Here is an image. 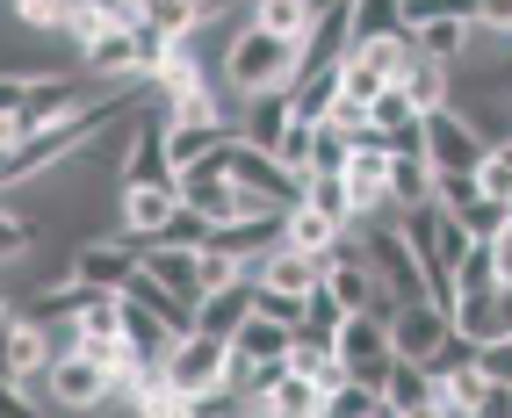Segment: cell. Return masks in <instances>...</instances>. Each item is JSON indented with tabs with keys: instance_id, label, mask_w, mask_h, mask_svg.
<instances>
[{
	"instance_id": "obj_1",
	"label": "cell",
	"mask_w": 512,
	"mask_h": 418,
	"mask_svg": "<svg viewBox=\"0 0 512 418\" xmlns=\"http://www.w3.org/2000/svg\"><path fill=\"white\" fill-rule=\"evenodd\" d=\"M296 73H303V44L267 37L253 15H238V22H231V37H224V51H217V80H224V94L253 101V94L289 87Z\"/></svg>"
},
{
	"instance_id": "obj_2",
	"label": "cell",
	"mask_w": 512,
	"mask_h": 418,
	"mask_svg": "<svg viewBox=\"0 0 512 418\" xmlns=\"http://www.w3.org/2000/svg\"><path fill=\"white\" fill-rule=\"evenodd\" d=\"M397 231H404V246H412V260L426 267V289L433 282H448L455 260L469 253V231L448 202H412V209H397Z\"/></svg>"
},
{
	"instance_id": "obj_3",
	"label": "cell",
	"mask_w": 512,
	"mask_h": 418,
	"mask_svg": "<svg viewBox=\"0 0 512 418\" xmlns=\"http://www.w3.org/2000/svg\"><path fill=\"white\" fill-rule=\"evenodd\" d=\"M361 260H368V274H375V282H383L397 303H433L426 267L412 260V246H404V231H397V224L368 217V224H361Z\"/></svg>"
},
{
	"instance_id": "obj_4",
	"label": "cell",
	"mask_w": 512,
	"mask_h": 418,
	"mask_svg": "<svg viewBox=\"0 0 512 418\" xmlns=\"http://www.w3.org/2000/svg\"><path fill=\"white\" fill-rule=\"evenodd\" d=\"M116 188H174V152H166V116H138L116 137Z\"/></svg>"
},
{
	"instance_id": "obj_5",
	"label": "cell",
	"mask_w": 512,
	"mask_h": 418,
	"mask_svg": "<svg viewBox=\"0 0 512 418\" xmlns=\"http://www.w3.org/2000/svg\"><path fill=\"white\" fill-rule=\"evenodd\" d=\"M332 354H339V368H347V382H361V390H383V382H390V368H397L390 325L375 318V310H354V318L339 325Z\"/></svg>"
},
{
	"instance_id": "obj_6",
	"label": "cell",
	"mask_w": 512,
	"mask_h": 418,
	"mask_svg": "<svg viewBox=\"0 0 512 418\" xmlns=\"http://www.w3.org/2000/svg\"><path fill=\"white\" fill-rule=\"evenodd\" d=\"M101 87L87 80V73H37L29 80V101H22V137H44V130H65V123H80L87 116V101H94Z\"/></svg>"
},
{
	"instance_id": "obj_7",
	"label": "cell",
	"mask_w": 512,
	"mask_h": 418,
	"mask_svg": "<svg viewBox=\"0 0 512 418\" xmlns=\"http://www.w3.org/2000/svg\"><path fill=\"white\" fill-rule=\"evenodd\" d=\"M166 382H174L181 397H210V390H224L231 382V339H217V332H181L174 339V354H166V368H159Z\"/></svg>"
},
{
	"instance_id": "obj_8",
	"label": "cell",
	"mask_w": 512,
	"mask_h": 418,
	"mask_svg": "<svg viewBox=\"0 0 512 418\" xmlns=\"http://www.w3.org/2000/svg\"><path fill=\"white\" fill-rule=\"evenodd\" d=\"M484 152H491V137L469 123V109H455V101L426 109V166L433 173H476Z\"/></svg>"
},
{
	"instance_id": "obj_9",
	"label": "cell",
	"mask_w": 512,
	"mask_h": 418,
	"mask_svg": "<svg viewBox=\"0 0 512 418\" xmlns=\"http://www.w3.org/2000/svg\"><path fill=\"white\" fill-rule=\"evenodd\" d=\"M138 267H145V238H130V231L80 238V246H73V282L80 289H101V296H116Z\"/></svg>"
},
{
	"instance_id": "obj_10",
	"label": "cell",
	"mask_w": 512,
	"mask_h": 418,
	"mask_svg": "<svg viewBox=\"0 0 512 418\" xmlns=\"http://www.w3.org/2000/svg\"><path fill=\"white\" fill-rule=\"evenodd\" d=\"M44 390H51L58 411H87V418H94V411L116 404V375L101 368L94 354H58L51 375H44Z\"/></svg>"
},
{
	"instance_id": "obj_11",
	"label": "cell",
	"mask_w": 512,
	"mask_h": 418,
	"mask_svg": "<svg viewBox=\"0 0 512 418\" xmlns=\"http://www.w3.org/2000/svg\"><path fill=\"white\" fill-rule=\"evenodd\" d=\"M51 361H58V354H51L44 325H29L22 310H15V318L0 325V382H22V390H29V382L51 375Z\"/></svg>"
},
{
	"instance_id": "obj_12",
	"label": "cell",
	"mask_w": 512,
	"mask_h": 418,
	"mask_svg": "<svg viewBox=\"0 0 512 418\" xmlns=\"http://www.w3.org/2000/svg\"><path fill=\"white\" fill-rule=\"evenodd\" d=\"M94 87H123V80H145V58H138V29H101V37L73 58Z\"/></svg>"
},
{
	"instance_id": "obj_13",
	"label": "cell",
	"mask_w": 512,
	"mask_h": 418,
	"mask_svg": "<svg viewBox=\"0 0 512 418\" xmlns=\"http://www.w3.org/2000/svg\"><path fill=\"white\" fill-rule=\"evenodd\" d=\"M347 202H354V224L390 209V145H361L347 159Z\"/></svg>"
},
{
	"instance_id": "obj_14",
	"label": "cell",
	"mask_w": 512,
	"mask_h": 418,
	"mask_svg": "<svg viewBox=\"0 0 512 418\" xmlns=\"http://www.w3.org/2000/svg\"><path fill=\"white\" fill-rule=\"evenodd\" d=\"M455 332L448 310H433V303H397V318H390V346H397V361H433V346Z\"/></svg>"
},
{
	"instance_id": "obj_15",
	"label": "cell",
	"mask_w": 512,
	"mask_h": 418,
	"mask_svg": "<svg viewBox=\"0 0 512 418\" xmlns=\"http://www.w3.org/2000/svg\"><path fill=\"white\" fill-rule=\"evenodd\" d=\"M332 260H339V253H332ZM332 260H318V253H296V246H275L267 260H253L246 274H253L260 289H289V296H311V289L325 282V274H332Z\"/></svg>"
},
{
	"instance_id": "obj_16",
	"label": "cell",
	"mask_w": 512,
	"mask_h": 418,
	"mask_svg": "<svg viewBox=\"0 0 512 418\" xmlns=\"http://www.w3.org/2000/svg\"><path fill=\"white\" fill-rule=\"evenodd\" d=\"M412 109L426 116V109H440V101H455V65H440V58H426L419 44L404 51V65H397V80H390Z\"/></svg>"
},
{
	"instance_id": "obj_17",
	"label": "cell",
	"mask_w": 512,
	"mask_h": 418,
	"mask_svg": "<svg viewBox=\"0 0 512 418\" xmlns=\"http://www.w3.org/2000/svg\"><path fill=\"white\" fill-rule=\"evenodd\" d=\"M238 137L246 145H260V152H275L282 137H289V123H296V101H289V87H275V94H253V101H238Z\"/></svg>"
},
{
	"instance_id": "obj_18",
	"label": "cell",
	"mask_w": 512,
	"mask_h": 418,
	"mask_svg": "<svg viewBox=\"0 0 512 418\" xmlns=\"http://www.w3.org/2000/svg\"><path fill=\"white\" fill-rule=\"evenodd\" d=\"M354 231H339L325 209H311V202H289L282 209V246H296V253H318V260H332L339 246H347Z\"/></svg>"
},
{
	"instance_id": "obj_19",
	"label": "cell",
	"mask_w": 512,
	"mask_h": 418,
	"mask_svg": "<svg viewBox=\"0 0 512 418\" xmlns=\"http://www.w3.org/2000/svg\"><path fill=\"white\" fill-rule=\"evenodd\" d=\"M174 188H116V231H130V238H159V224L174 217Z\"/></svg>"
},
{
	"instance_id": "obj_20",
	"label": "cell",
	"mask_w": 512,
	"mask_h": 418,
	"mask_svg": "<svg viewBox=\"0 0 512 418\" xmlns=\"http://www.w3.org/2000/svg\"><path fill=\"white\" fill-rule=\"evenodd\" d=\"M289 332H296V325H275V318H260V310H253V318L231 332V361H253V368H282V361H289Z\"/></svg>"
},
{
	"instance_id": "obj_21",
	"label": "cell",
	"mask_w": 512,
	"mask_h": 418,
	"mask_svg": "<svg viewBox=\"0 0 512 418\" xmlns=\"http://www.w3.org/2000/svg\"><path fill=\"white\" fill-rule=\"evenodd\" d=\"M246 318H253V274H238L231 289H210V296L195 303V325H202V332H217V339H231Z\"/></svg>"
},
{
	"instance_id": "obj_22",
	"label": "cell",
	"mask_w": 512,
	"mask_h": 418,
	"mask_svg": "<svg viewBox=\"0 0 512 418\" xmlns=\"http://www.w3.org/2000/svg\"><path fill=\"white\" fill-rule=\"evenodd\" d=\"M231 137H238V123H181V116H166V152H174V173L195 166V159H210V152H224Z\"/></svg>"
},
{
	"instance_id": "obj_23",
	"label": "cell",
	"mask_w": 512,
	"mask_h": 418,
	"mask_svg": "<svg viewBox=\"0 0 512 418\" xmlns=\"http://www.w3.org/2000/svg\"><path fill=\"white\" fill-rule=\"evenodd\" d=\"M145 274H159L188 310L202 303V253H188V246H145Z\"/></svg>"
},
{
	"instance_id": "obj_24",
	"label": "cell",
	"mask_w": 512,
	"mask_h": 418,
	"mask_svg": "<svg viewBox=\"0 0 512 418\" xmlns=\"http://www.w3.org/2000/svg\"><path fill=\"white\" fill-rule=\"evenodd\" d=\"M289 101H296L303 123H325L332 101H339V65H303V73L289 80Z\"/></svg>"
},
{
	"instance_id": "obj_25",
	"label": "cell",
	"mask_w": 512,
	"mask_h": 418,
	"mask_svg": "<svg viewBox=\"0 0 512 418\" xmlns=\"http://www.w3.org/2000/svg\"><path fill=\"white\" fill-rule=\"evenodd\" d=\"M347 51H354V15L347 8H325L311 22V37H303V65H339Z\"/></svg>"
},
{
	"instance_id": "obj_26",
	"label": "cell",
	"mask_w": 512,
	"mask_h": 418,
	"mask_svg": "<svg viewBox=\"0 0 512 418\" xmlns=\"http://www.w3.org/2000/svg\"><path fill=\"white\" fill-rule=\"evenodd\" d=\"M412 44H419L426 58H440V65H462L469 44H476V22H462V15H433L426 29H412Z\"/></svg>"
},
{
	"instance_id": "obj_27",
	"label": "cell",
	"mask_w": 512,
	"mask_h": 418,
	"mask_svg": "<svg viewBox=\"0 0 512 418\" xmlns=\"http://www.w3.org/2000/svg\"><path fill=\"white\" fill-rule=\"evenodd\" d=\"M347 15H354V44L412 37V29H404V0H347Z\"/></svg>"
},
{
	"instance_id": "obj_28",
	"label": "cell",
	"mask_w": 512,
	"mask_h": 418,
	"mask_svg": "<svg viewBox=\"0 0 512 418\" xmlns=\"http://www.w3.org/2000/svg\"><path fill=\"white\" fill-rule=\"evenodd\" d=\"M246 15L267 29V37H289V44H303V37H311V22H318L311 0H253Z\"/></svg>"
},
{
	"instance_id": "obj_29",
	"label": "cell",
	"mask_w": 512,
	"mask_h": 418,
	"mask_svg": "<svg viewBox=\"0 0 512 418\" xmlns=\"http://www.w3.org/2000/svg\"><path fill=\"white\" fill-rule=\"evenodd\" d=\"M491 246H498V238H469V253H462L455 274H448L455 296H491V289H498V260H491Z\"/></svg>"
},
{
	"instance_id": "obj_30",
	"label": "cell",
	"mask_w": 512,
	"mask_h": 418,
	"mask_svg": "<svg viewBox=\"0 0 512 418\" xmlns=\"http://www.w3.org/2000/svg\"><path fill=\"white\" fill-rule=\"evenodd\" d=\"M44 246V224L29 217V209H15V202H0V267H15V260H29Z\"/></svg>"
},
{
	"instance_id": "obj_31",
	"label": "cell",
	"mask_w": 512,
	"mask_h": 418,
	"mask_svg": "<svg viewBox=\"0 0 512 418\" xmlns=\"http://www.w3.org/2000/svg\"><path fill=\"white\" fill-rule=\"evenodd\" d=\"M260 404H275L282 418H303V411H325V390H318L311 375H296V368H282L275 382H267V397H260Z\"/></svg>"
},
{
	"instance_id": "obj_32",
	"label": "cell",
	"mask_w": 512,
	"mask_h": 418,
	"mask_svg": "<svg viewBox=\"0 0 512 418\" xmlns=\"http://www.w3.org/2000/svg\"><path fill=\"white\" fill-rule=\"evenodd\" d=\"M383 397L397 404V418H404V411H419V404H440L426 361H397V368H390V382H383Z\"/></svg>"
},
{
	"instance_id": "obj_33",
	"label": "cell",
	"mask_w": 512,
	"mask_h": 418,
	"mask_svg": "<svg viewBox=\"0 0 512 418\" xmlns=\"http://www.w3.org/2000/svg\"><path fill=\"white\" fill-rule=\"evenodd\" d=\"M303 202L325 209L339 231H354V202H347V173H303Z\"/></svg>"
},
{
	"instance_id": "obj_34",
	"label": "cell",
	"mask_w": 512,
	"mask_h": 418,
	"mask_svg": "<svg viewBox=\"0 0 512 418\" xmlns=\"http://www.w3.org/2000/svg\"><path fill=\"white\" fill-rule=\"evenodd\" d=\"M433 390H440V404H448V411H476V404H484V390H491V375L476 368V361H462V368H448V375H433Z\"/></svg>"
},
{
	"instance_id": "obj_35",
	"label": "cell",
	"mask_w": 512,
	"mask_h": 418,
	"mask_svg": "<svg viewBox=\"0 0 512 418\" xmlns=\"http://www.w3.org/2000/svg\"><path fill=\"white\" fill-rule=\"evenodd\" d=\"M123 339V296H87L80 310V346H116Z\"/></svg>"
},
{
	"instance_id": "obj_36",
	"label": "cell",
	"mask_w": 512,
	"mask_h": 418,
	"mask_svg": "<svg viewBox=\"0 0 512 418\" xmlns=\"http://www.w3.org/2000/svg\"><path fill=\"white\" fill-rule=\"evenodd\" d=\"M210 217H202V209H188V202H174V217H166L159 224V238H152V246H188V253H202V246H210Z\"/></svg>"
},
{
	"instance_id": "obj_37",
	"label": "cell",
	"mask_w": 512,
	"mask_h": 418,
	"mask_svg": "<svg viewBox=\"0 0 512 418\" xmlns=\"http://www.w3.org/2000/svg\"><path fill=\"white\" fill-rule=\"evenodd\" d=\"M433 202V166L426 159H390V209Z\"/></svg>"
},
{
	"instance_id": "obj_38",
	"label": "cell",
	"mask_w": 512,
	"mask_h": 418,
	"mask_svg": "<svg viewBox=\"0 0 512 418\" xmlns=\"http://www.w3.org/2000/svg\"><path fill=\"white\" fill-rule=\"evenodd\" d=\"M455 217H462V231H469V238H505V202H491L484 188H476V195L455 209Z\"/></svg>"
},
{
	"instance_id": "obj_39",
	"label": "cell",
	"mask_w": 512,
	"mask_h": 418,
	"mask_svg": "<svg viewBox=\"0 0 512 418\" xmlns=\"http://www.w3.org/2000/svg\"><path fill=\"white\" fill-rule=\"evenodd\" d=\"M347 159H354V137H347V130H332V123H318V145H311V173H347Z\"/></svg>"
},
{
	"instance_id": "obj_40",
	"label": "cell",
	"mask_w": 512,
	"mask_h": 418,
	"mask_svg": "<svg viewBox=\"0 0 512 418\" xmlns=\"http://www.w3.org/2000/svg\"><path fill=\"white\" fill-rule=\"evenodd\" d=\"M80 0H8V15L22 29H65V15H73Z\"/></svg>"
},
{
	"instance_id": "obj_41",
	"label": "cell",
	"mask_w": 512,
	"mask_h": 418,
	"mask_svg": "<svg viewBox=\"0 0 512 418\" xmlns=\"http://www.w3.org/2000/svg\"><path fill=\"white\" fill-rule=\"evenodd\" d=\"M303 325H311V332H325V339H339V325H347V310H339V296L318 282L311 296H303Z\"/></svg>"
},
{
	"instance_id": "obj_42",
	"label": "cell",
	"mask_w": 512,
	"mask_h": 418,
	"mask_svg": "<svg viewBox=\"0 0 512 418\" xmlns=\"http://www.w3.org/2000/svg\"><path fill=\"white\" fill-rule=\"evenodd\" d=\"M311 145H318V123H289V137H282V145H275V159L289 166V173H311Z\"/></svg>"
},
{
	"instance_id": "obj_43",
	"label": "cell",
	"mask_w": 512,
	"mask_h": 418,
	"mask_svg": "<svg viewBox=\"0 0 512 418\" xmlns=\"http://www.w3.org/2000/svg\"><path fill=\"white\" fill-rule=\"evenodd\" d=\"M253 310H260V318H275V325H303V296H289V289H260L253 282Z\"/></svg>"
},
{
	"instance_id": "obj_44",
	"label": "cell",
	"mask_w": 512,
	"mask_h": 418,
	"mask_svg": "<svg viewBox=\"0 0 512 418\" xmlns=\"http://www.w3.org/2000/svg\"><path fill=\"white\" fill-rule=\"evenodd\" d=\"M476 368H484L491 382H512V332H505V339H484V346H476Z\"/></svg>"
},
{
	"instance_id": "obj_45",
	"label": "cell",
	"mask_w": 512,
	"mask_h": 418,
	"mask_svg": "<svg viewBox=\"0 0 512 418\" xmlns=\"http://www.w3.org/2000/svg\"><path fill=\"white\" fill-rule=\"evenodd\" d=\"M368 116H375V130H397V123H412L419 109H412V101H404L397 87H383V94H375V109H368Z\"/></svg>"
},
{
	"instance_id": "obj_46",
	"label": "cell",
	"mask_w": 512,
	"mask_h": 418,
	"mask_svg": "<svg viewBox=\"0 0 512 418\" xmlns=\"http://www.w3.org/2000/svg\"><path fill=\"white\" fill-rule=\"evenodd\" d=\"M246 411V397H231V390H210V397H188L181 418H238Z\"/></svg>"
},
{
	"instance_id": "obj_47",
	"label": "cell",
	"mask_w": 512,
	"mask_h": 418,
	"mask_svg": "<svg viewBox=\"0 0 512 418\" xmlns=\"http://www.w3.org/2000/svg\"><path fill=\"white\" fill-rule=\"evenodd\" d=\"M491 29L512 37V0H476V37H491Z\"/></svg>"
},
{
	"instance_id": "obj_48",
	"label": "cell",
	"mask_w": 512,
	"mask_h": 418,
	"mask_svg": "<svg viewBox=\"0 0 512 418\" xmlns=\"http://www.w3.org/2000/svg\"><path fill=\"white\" fill-rule=\"evenodd\" d=\"M0 418H44V411L29 404V390H22V382H0Z\"/></svg>"
},
{
	"instance_id": "obj_49",
	"label": "cell",
	"mask_w": 512,
	"mask_h": 418,
	"mask_svg": "<svg viewBox=\"0 0 512 418\" xmlns=\"http://www.w3.org/2000/svg\"><path fill=\"white\" fill-rule=\"evenodd\" d=\"M29 101V73H0V116H22Z\"/></svg>"
},
{
	"instance_id": "obj_50",
	"label": "cell",
	"mask_w": 512,
	"mask_h": 418,
	"mask_svg": "<svg viewBox=\"0 0 512 418\" xmlns=\"http://www.w3.org/2000/svg\"><path fill=\"white\" fill-rule=\"evenodd\" d=\"M195 15H202V29H217V22H238V15H246V0H195Z\"/></svg>"
},
{
	"instance_id": "obj_51",
	"label": "cell",
	"mask_w": 512,
	"mask_h": 418,
	"mask_svg": "<svg viewBox=\"0 0 512 418\" xmlns=\"http://www.w3.org/2000/svg\"><path fill=\"white\" fill-rule=\"evenodd\" d=\"M469 418H512V382H491V390H484V404H476Z\"/></svg>"
},
{
	"instance_id": "obj_52",
	"label": "cell",
	"mask_w": 512,
	"mask_h": 418,
	"mask_svg": "<svg viewBox=\"0 0 512 418\" xmlns=\"http://www.w3.org/2000/svg\"><path fill=\"white\" fill-rule=\"evenodd\" d=\"M491 260H498V289H512V231L491 246Z\"/></svg>"
},
{
	"instance_id": "obj_53",
	"label": "cell",
	"mask_w": 512,
	"mask_h": 418,
	"mask_svg": "<svg viewBox=\"0 0 512 418\" xmlns=\"http://www.w3.org/2000/svg\"><path fill=\"white\" fill-rule=\"evenodd\" d=\"M15 145H22V123H15V116H0V159H8Z\"/></svg>"
},
{
	"instance_id": "obj_54",
	"label": "cell",
	"mask_w": 512,
	"mask_h": 418,
	"mask_svg": "<svg viewBox=\"0 0 512 418\" xmlns=\"http://www.w3.org/2000/svg\"><path fill=\"white\" fill-rule=\"evenodd\" d=\"M404 418H448V404H419V411H404Z\"/></svg>"
},
{
	"instance_id": "obj_55",
	"label": "cell",
	"mask_w": 512,
	"mask_h": 418,
	"mask_svg": "<svg viewBox=\"0 0 512 418\" xmlns=\"http://www.w3.org/2000/svg\"><path fill=\"white\" fill-rule=\"evenodd\" d=\"M238 418H282L275 404H246V411H238Z\"/></svg>"
},
{
	"instance_id": "obj_56",
	"label": "cell",
	"mask_w": 512,
	"mask_h": 418,
	"mask_svg": "<svg viewBox=\"0 0 512 418\" xmlns=\"http://www.w3.org/2000/svg\"><path fill=\"white\" fill-rule=\"evenodd\" d=\"M498 318H505V332H512V289H498Z\"/></svg>"
},
{
	"instance_id": "obj_57",
	"label": "cell",
	"mask_w": 512,
	"mask_h": 418,
	"mask_svg": "<svg viewBox=\"0 0 512 418\" xmlns=\"http://www.w3.org/2000/svg\"><path fill=\"white\" fill-rule=\"evenodd\" d=\"M8 318H15V303H8V289H0V325H8Z\"/></svg>"
},
{
	"instance_id": "obj_58",
	"label": "cell",
	"mask_w": 512,
	"mask_h": 418,
	"mask_svg": "<svg viewBox=\"0 0 512 418\" xmlns=\"http://www.w3.org/2000/svg\"><path fill=\"white\" fill-rule=\"evenodd\" d=\"M311 8H318V15H325V8H347V0H311Z\"/></svg>"
},
{
	"instance_id": "obj_59",
	"label": "cell",
	"mask_w": 512,
	"mask_h": 418,
	"mask_svg": "<svg viewBox=\"0 0 512 418\" xmlns=\"http://www.w3.org/2000/svg\"><path fill=\"white\" fill-rule=\"evenodd\" d=\"M303 418H318V411H303Z\"/></svg>"
},
{
	"instance_id": "obj_60",
	"label": "cell",
	"mask_w": 512,
	"mask_h": 418,
	"mask_svg": "<svg viewBox=\"0 0 512 418\" xmlns=\"http://www.w3.org/2000/svg\"><path fill=\"white\" fill-rule=\"evenodd\" d=\"M246 8H253V0H246Z\"/></svg>"
},
{
	"instance_id": "obj_61",
	"label": "cell",
	"mask_w": 512,
	"mask_h": 418,
	"mask_svg": "<svg viewBox=\"0 0 512 418\" xmlns=\"http://www.w3.org/2000/svg\"><path fill=\"white\" fill-rule=\"evenodd\" d=\"M130 418H138V411H130Z\"/></svg>"
}]
</instances>
